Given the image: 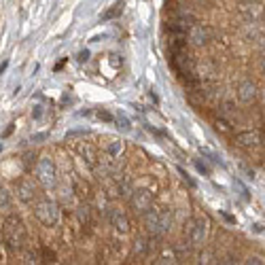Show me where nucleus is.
Returning a JSON list of instances; mask_svg holds the SVG:
<instances>
[{"label": "nucleus", "mask_w": 265, "mask_h": 265, "mask_svg": "<svg viewBox=\"0 0 265 265\" xmlns=\"http://www.w3.org/2000/svg\"><path fill=\"white\" fill-rule=\"evenodd\" d=\"M2 240L11 251H21L23 248V244H26V240H28V234H26V227H23L19 216L9 214L2 221Z\"/></svg>", "instance_id": "nucleus-1"}, {"label": "nucleus", "mask_w": 265, "mask_h": 265, "mask_svg": "<svg viewBox=\"0 0 265 265\" xmlns=\"http://www.w3.org/2000/svg\"><path fill=\"white\" fill-rule=\"evenodd\" d=\"M144 225L153 236H164L172 227V214L170 210H149L144 212Z\"/></svg>", "instance_id": "nucleus-2"}, {"label": "nucleus", "mask_w": 265, "mask_h": 265, "mask_svg": "<svg viewBox=\"0 0 265 265\" xmlns=\"http://www.w3.org/2000/svg\"><path fill=\"white\" fill-rule=\"evenodd\" d=\"M34 214L43 225L53 227V225L58 223V219H60V208H58V204L49 202V199H43V202H38L34 206Z\"/></svg>", "instance_id": "nucleus-3"}, {"label": "nucleus", "mask_w": 265, "mask_h": 265, "mask_svg": "<svg viewBox=\"0 0 265 265\" xmlns=\"http://www.w3.org/2000/svg\"><path fill=\"white\" fill-rule=\"evenodd\" d=\"M210 38H212V30L204 26V23H193V26L187 30V43L193 47H204Z\"/></svg>", "instance_id": "nucleus-4"}, {"label": "nucleus", "mask_w": 265, "mask_h": 265, "mask_svg": "<svg viewBox=\"0 0 265 265\" xmlns=\"http://www.w3.org/2000/svg\"><path fill=\"white\" fill-rule=\"evenodd\" d=\"M130 206H132L134 212L144 214L151 206H153V195H151L149 191H144V189H142V191H132V195H130Z\"/></svg>", "instance_id": "nucleus-5"}, {"label": "nucleus", "mask_w": 265, "mask_h": 265, "mask_svg": "<svg viewBox=\"0 0 265 265\" xmlns=\"http://www.w3.org/2000/svg\"><path fill=\"white\" fill-rule=\"evenodd\" d=\"M36 176H38V180H41L45 187H53V184H55V168L51 164V159L43 157L41 162L36 164Z\"/></svg>", "instance_id": "nucleus-6"}, {"label": "nucleus", "mask_w": 265, "mask_h": 265, "mask_svg": "<svg viewBox=\"0 0 265 265\" xmlns=\"http://www.w3.org/2000/svg\"><path fill=\"white\" fill-rule=\"evenodd\" d=\"M108 221L119 234H127L130 231V221H127V216L119 208H108Z\"/></svg>", "instance_id": "nucleus-7"}, {"label": "nucleus", "mask_w": 265, "mask_h": 265, "mask_svg": "<svg viewBox=\"0 0 265 265\" xmlns=\"http://www.w3.org/2000/svg\"><path fill=\"white\" fill-rule=\"evenodd\" d=\"M189 242L193 246H202L204 244V238H206V221L202 219H193V225L189 229Z\"/></svg>", "instance_id": "nucleus-8"}, {"label": "nucleus", "mask_w": 265, "mask_h": 265, "mask_svg": "<svg viewBox=\"0 0 265 265\" xmlns=\"http://www.w3.org/2000/svg\"><path fill=\"white\" fill-rule=\"evenodd\" d=\"M236 142L240 144V147H259V144L263 142V136L259 134V132H255V130H251V132H240L238 136H236Z\"/></svg>", "instance_id": "nucleus-9"}, {"label": "nucleus", "mask_w": 265, "mask_h": 265, "mask_svg": "<svg viewBox=\"0 0 265 265\" xmlns=\"http://www.w3.org/2000/svg\"><path fill=\"white\" fill-rule=\"evenodd\" d=\"M15 193H17V197L21 199L23 204H30L32 199H34V195H36V189H34V184H32L30 180H19L17 187H15Z\"/></svg>", "instance_id": "nucleus-10"}, {"label": "nucleus", "mask_w": 265, "mask_h": 265, "mask_svg": "<svg viewBox=\"0 0 265 265\" xmlns=\"http://www.w3.org/2000/svg\"><path fill=\"white\" fill-rule=\"evenodd\" d=\"M238 98L242 100L244 104H251L255 98H257V85L253 83V81H242L238 85Z\"/></svg>", "instance_id": "nucleus-11"}, {"label": "nucleus", "mask_w": 265, "mask_h": 265, "mask_svg": "<svg viewBox=\"0 0 265 265\" xmlns=\"http://www.w3.org/2000/svg\"><path fill=\"white\" fill-rule=\"evenodd\" d=\"M155 242H153V238H151V240H147V238H138V240H136V242H134V255L136 257H140V259H144V257H149L151 253H153V246Z\"/></svg>", "instance_id": "nucleus-12"}, {"label": "nucleus", "mask_w": 265, "mask_h": 265, "mask_svg": "<svg viewBox=\"0 0 265 265\" xmlns=\"http://www.w3.org/2000/svg\"><path fill=\"white\" fill-rule=\"evenodd\" d=\"M240 11H242V15L248 21H255V19H259L263 15V6L257 4V2H244L242 6H240Z\"/></svg>", "instance_id": "nucleus-13"}, {"label": "nucleus", "mask_w": 265, "mask_h": 265, "mask_svg": "<svg viewBox=\"0 0 265 265\" xmlns=\"http://www.w3.org/2000/svg\"><path fill=\"white\" fill-rule=\"evenodd\" d=\"M123 6H125L123 2H117V4H112V6H110V9H108L106 13H102V17H100V19H102V21H110V19H117L119 15L123 13Z\"/></svg>", "instance_id": "nucleus-14"}, {"label": "nucleus", "mask_w": 265, "mask_h": 265, "mask_svg": "<svg viewBox=\"0 0 265 265\" xmlns=\"http://www.w3.org/2000/svg\"><path fill=\"white\" fill-rule=\"evenodd\" d=\"M77 216H79V221H81L83 227H91V212H89V208L87 206H81L77 210Z\"/></svg>", "instance_id": "nucleus-15"}, {"label": "nucleus", "mask_w": 265, "mask_h": 265, "mask_svg": "<svg viewBox=\"0 0 265 265\" xmlns=\"http://www.w3.org/2000/svg\"><path fill=\"white\" fill-rule=\"evenodd\" d=\"M83 157H85V162L89 166H95V151H93L91 144H85V147H83Z\"/></svg>", "instance_id": "nucleus-16"}, {"label": "nucleus", "mask_w": 265, "mask_h": 265, "mask_svg": "<svg viewBox=\"0 0 265 265\" xmlns=\"http://www.w3.org/2000/svg\"><path fill=\"white\" fill-rule=\"evenodd\" d=\"M234 112H236V104L231 100H225L221 106V117H229V115H234Z\"/></svg>", "instance_id": "nucleus-17"}, {"label": "nucleus", "mask_w": 265, "mask_h": 265, "mask_svg": "<svg viewBox=\"0 0 265 265\" xmlns=\"http://www.w3.org/2000/svg\"><path fill=\"white\" fill-rule=\"evenodd\" d=\"M115 121L119 123V127H121V130H130L132 127V123H130V119H127L123 112H117V117H115Z\"/></svg>", "instance_id": "nucleus-18"}, {"label": "nucleus", "mask_w": 265, "mask_h": 265, "mask_svg": "<svg viewBox=\"0 0 265 265\" xmlns=\"http://www.w3.org/2000/svg\"><path fill=\"white\" fill-rule=\"evenodd\" d=\"M121 151H123V144H121V142H110V144H108V155H110V157H117L119 153H121Z\"/></svg>", "instance_id": "nucleus-19"}, {"label": "nucleus", "mask_w": 265, "mask_h": 265, "mask_svg": "<svg viewBox=\"0 0 265 265\" xmlns=\"http://www.w3.org/2000/svg\"><path fill=\"white\" fill-rule=\"evenodd\" d=\"M75 193L83 197V195L89 193V187H87V184H83L81 180H75Z\"/></svg>", "instance_id": "nucleus-20"}, {"label": "nucleus", "mask_w": 265, "mask_h": 265, "mask_svg": "<svg viewBox=\"0 0 265 265\" xmlns=\"http://www.w3.org/2000/svg\"><path fill=\"white\" fill-rule=\"evenodd\" d=\"M43 263H55V253L51 248H43Z\"/></svg>", "instance_id": "nucleus-21"}, {"label": "nucleus", "mask_w": 265, "mask_h": 265, "mask_svg": "<svg viewBox=\"0 0 265 265\" xmlns=\"http://www.w3.org/2000/svg\"><path fill=\"white\" fill-rule=\"evenodd\" d=\"M19 257H21V263H36V259H38V257L30 251H23Z\"/></svg>", "instance_id": "nucleus-22"}, {"label": "nucleus", "mask_w": 265, "mask_h": 265, "mask_svg": "<svg viewBox=\"0 0 265 265\" xmlns=\"http://www.w3.org/2000/svg\"><path fill=\"white\" fill-rule=\"evenodd\" d=\"M214 127H216V130H219V132H229V130H231V127H229V123L225 121L223 117H221V119H216V121H214Z\"/></svg>", "instance_id": "nucleus-23"}, {"label": "nucleus", "mask_w": 265, "mask_h": 265, "mask_svg": "<svg viewBox=\"0 0 265 265\" xmlns=\"http://www.w3.org/2000/svg\"><path fill=\"white\" fill-rule=\"evenodd\" d=\"M11 206V197L6 191H0V208H9Z\"/></svg>", "instance_id": "nucleus-24"}, {"label": "nucleus", "mask_w": 265, "mask_h": 265, "mask_svg": "<svg viewBox=\"0 0 265 265\" xmlns=\"http://www.w3.org/2000/svg\"><path fill=\"white\" fill-rule=\"evenodd\" d=\"M199 263H216V257L210 253H202L199 255Z\"/></svg>", "instance_id": "nucleus-25"}, {"label": "nucleus", "mask_w": 265, "mask_h": 265, "mask_svg": "<svg viewBox=\"0 0 265 265\" xmlns=\"http://www.w3.org/2000/svg\"><path fill=\"white\" fill-rule=\"evenodd\" d=\"M98 119H102V121L110 123V121H112V115H110V112H106V110H98Z\"/></svg>", "instance_id": "nucleus-26"}, {"label": "nucleus", "mask_w": 265, "mask_h": 265, "mask_svg": "<svg viewBox=\"0 0 265 265\" xmlns=\"http://www.w3.org/2000/svg\"><path fill=\"white\" fill-rule=\"evenodd\" d=\"M195 168H197V170H199V172H202V174H206V176H210V168H208L206 164H202V162H195Z\"/></svg>", "instance_id": "nucleus-27"}, {"label": "nucleus", "mask_w": 265, "mask_h": 265, "mask_svg": "<svg viewBox=\"0 0 265 265\" xmlns=\"http://www.w3.org/2000/svg\"><path fill=\"white\" fill-rule=\"evenodd\" d=\"M87 60H89V51H81V53H79V62H87Z\"/></svg>", "instance_id": "nucleus-28"}, {"label": "nucleus", "mask_w": 265, "mask_h": 265, "mask_svg": "<svg viewBox=\"0 0 265 265\" xmlns=\"http://www.w3.org/2000/svg\"><path fill=\"white\" fill-rule=\"evenodd\" d=\"M244 263H248V265H253V263H257V265H261L263 261L259 259V257H251V259H248V261H244Z\"/></svg>", "instance_id": "nucleus-29"}, {"label": "nucleus", "mask_w": 265, "mask_h": 265, "mask_svg": "<svg viewBox=\"0 0 265 265\" xmlns=\"http://www.w3.org/2000/svg\"><path fill=\"white\" fill-rule=\"evenodd\" d=\"M45 138H47V134H36L32 140H34V142H38V140H45Z\"/></svg>", "instance_id": "nucleus-30"}, {"label": "nucleus", "mask_w": 265, "mask_h": 265, "mask_svg": "<svg viewBox=\"0 0 265 265\" xmlns=\"http://www.w3.org/2000/svg\"><path fill=\"white\" fill-rule=\"evenodd\" d=\"M32 115H34L36 119H38V117H41V115H43V110H41V106H36V108H34V112H32Z\"/></svg>", "instance_id": "nucleus-31"}, {"label": "nucleus", "mask_w": 265, "mask_h": 265, "mask_svg": "<svg viewBox=\"0 0 265 265\" xmlns=\"http://www.w3.org/2000/svg\"><path fill=\"white\" fill-rule=\"evenodd\" d=\"M6 66H9V64H6V62H2V64H0V75H2V72L6 70Z\"/></svg>", "instance_id": "nucleus-32"}, {"label": "nucleus", "mask_w": 265, "mask_h": 265, "mask_svg": "<svg viewBox=\"0 0 265 265\" xmlns=\"http://www.w3.org/2000/svg\"><path fill=\"white\" fill-rule=\"evenodd\" d=\"M261 70H263V75H265V55H263V60H261Z\"/></svg>", "instance_id": "nucleus-33"}]
</instances>
